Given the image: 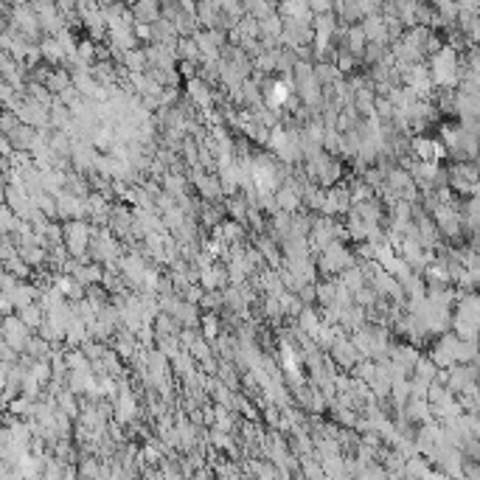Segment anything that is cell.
Wrapping results in <instances>:
<instances>
[{
    "instance_id": "obj_11",
    "label": "cell",
    "mask_w": 480,
    "mask_h": 480,
    "mask_svg": "<svg viewBox=\"0 0 480 480\" xmlns=\"http://www.w3.org/2000/svg\"><path fill=\"white\" fill-rule=\"evenodd\" d=\"M362 29L368 34V43H382V45H390V34H388V20L382 12H368L362 17Z\"/></svg>"
},
{
    "instance_id": "obj_33",
    "label": "cell",
    "mask_w": 480,
    "mask_h": 480,
    "mask_svg": "<svg viewBox=\"0 0 480 480\" xmlns=\"http://www.w3.org/2000/svg\"><path fill=\"white\" fill-rule=\"evenodd\" d=\"M278 301H281V309H284V318H298L301 312H304V301H301V295L298 292H290V290H284L281 295H278Z\"/></svg>"
},
{
    "instance_id": "obj_26",
    "label": "cell",
    "mask_w": 480,
    "mask_h": 480,
    "mask_svg": "<svg viewBox=\"0 0 480 480\" xmlns=\"http://www.w3.org/2000/svg\"><path fill=\"white\" fill-rule=\"evenodd\" d=\"M197 365H199V362L194 360V354H191L188 348H183V351H180V354L171 360V371H174V376H177L180 382H183L185 376H191V374L197 371Z\"/></svg>"
},
{
    "instance_id": "obj_15",
    "label": "cell",
    "mask_w": 480,
    "mask_h": 480,
    "mask_svg": "<svg viewBox=\"0 0 480 480\" xmlns=\"http://www.w3.org/2000/svg\"><path fill=\"white\" fill-rule=\"evenodd\" d=\"M152 43H160V45H171V48H177V43H180V31H177L174 20L160 17V20L152 26Z\"/></svg>"
},
{
    "instance_id": "obj_8",
    "label": "cell",
    "mask_w": 480,
    "mask_h": 480,
    "mask_svg": "<svg viewBox=\"0 0 480 480\" xmlns=\"http://www.w3.org/2000/svg\"><path fill=\"white\" fill-rule=\"evenodd\" d=\"M185 96L205 113L216 104V87H211L202 76H194V79H185Z\"/></svg>"
},
{
    "instance_id": "obj_16",
    "label": "cell",
    "mask_w": 480,
    "mask_h": 480,
    "mask_svg": "<svg viewBox=\"0 0 480 480\" xmlns=\"http://www.w3.org/2000/svg\"><path fill=\"white\" fill-rule=\"evenodd\" d=\"M278 12H281V17H292V20H306V23L315 20V12L309 6V0H281Z\"/></svg>"
},
{
    "instance_id": "obj_24",
    "label": "cell",
    "mask_w": 480,
    "mask_h": 480,
    "mask_svg": "<svg viewBox=\"0 0 480 480\" xmlns=\"http://www.w3.org/2000/svg\"><path fill=\"white\" fill-rule=\"evenodd\" d=\"M295 320H298V326H301L306 334H312V337H318V332L323 329V318H320V309H315V304L304 306V312H301Z\"/></svg>"
},
{
    "instance_id": "obj_12",
    "label": "cell",
    "mask_w": 480,
    "mask_h": 480,
    "mask_svg": "<svg viewBox=\"0 0 480 480\" xmlns=\"http://www.w3.org/2000/svg\"><path fill=\"white\" fill-rule=\"evenodd\" d=\"M132 222H135V208L115 202V205H113V211H110V225H107V227H110L115 236L127 239V236H129V230H132Z\"/></svg>"
},
{
    "instance_id": "obj_40",
    "label": "cell",
    "mask_w": 480,
    "mask_h": 480,
    "mask_svg": "<svg viewBox=\"0 0 480 480\" xmlns=\"http://www.w3.org/2000/svg\"><path fill=\"white\" fill-rule=\"evenodd\" d=\"M17 222H20V216L15 213V208H3L0 211V233H12L15 227H17Z\"/></svg>"
},
{
    "instance_id": "obj_20",
    "label": "cell",
    "mask_w": 480,
    "mask_h": 480,
    "mask_svg": "<svg viewBox=\"0 0 480 480\" xmlns=\"http://www.w3.org/2000/svg\"><path fill=\"white\" fill-rule=\"evenodd\" d=\"M343 177H346V166H343V160H340L337 155H332V160L320 169L318 183H320V185H326V188H332V185H337Z\"/></svg>"
},
{
    "instance_id": "obj_5",
    "label": "cell",
    "mask_w": 480,
    "mask_h": 480,
    "mask_svg": "<svg viewBox=\"0 0 480 480\" xmlns=\"http://www.w3.org/2000/svg\"><path fill=\"white\" fill-rule=\"evenodd\" d=\"M315 43V26L306 20H292L284 17V34H281V45L298 48V45H312Z\"/></svg>"
},
{
    "instance_id": "obj_3",
    "label": "cell",
    "mask_w": 480,
    "mask_h": 480,
    "mask_svg": "<svg viewBox=\"0 0 480 480\" xmlns=\"http://www.w3.org/2000/svg\"><path fill=\"white\" fill-rule=\"evenodd\" d=\"M118 270H121V276L127 278V287L135 290V292H141L143 276H146V270H149V262H146L138 250H127V253L121 256V262H118Z\"/></svg>"
},
{
    "instance_id": "obj_17",
    "label": "cell",
    "mask_w": 480,
    "mask_h": 480,
    "mask_svg": "<svg viewBox=\"0 0 480 480\" xmlns=\"http://www.w3.org/2000/svg\"><path fill=\"white\" fill-rule=\"evenodd\" d=\"M334 12H337V17H340L343 26H357V23H362V17L368 15L360 0H343V3L334 6Z\"/></svg>"
},
{
    "instance_id": "obj_34",
    "label": "cell",
    "mask_w": 480,
    "mask_h": 480,
    "mask_svg": "<svg viewBox=\"0 0 480 480\" xmlns=\"http://www.w3.org/2000/svg\"><path fill=\"white\" fill-rule=\"evenodd\" d=\"M438 371H441V365L432 360V357H418V362H416V368H413V376H418V379H424V382H435V376H438Z\"/></svg>"
},
{
    "instance_id": "obj_39",
    "label": "cell",
    "mask_w": 480,
    "mask_h": 480,
    "mask_svg": "<svg viewBox=\"0 0 480 480\" xmlns=\"http://www.w3.org/2000/svg\"><path fill=\"white\" fill-rule=\"evenodd\" d=\"M160 216H163V225H166V227H169V230L174 233V230H177V227H180V225L185 222V216H188V213H185V211H183L180 205H174V208H169V211H163Z\"/></svg>"
},
{
    "instance_id": "obj_46",
    "label": "cell",
    "mask_w": 480,
    "mask_h": 480,
    "mask_svg": "<svg viewBox=\"0 0 480 480\" xmlns=\"http://www.w3.org/2000/svg\"><path fill=\"white\" fill-rule=\"evenodd\" d=\"M135 34H138V40H141V43H146V45L152 43V26L138 23V26H135Z\"/></svg>"
},
{
    "instance_id": "obj_18",
    "label": "cell",
    "mask_w": 480,
    "mask_h": 480,
    "mask_svg": "<svg viewBox=\"0 0 480 480\" xmlns=\"http://www.w3.org/2000/svg\"><path fill=\"white\" fill-rule=\"evenodd\" d=\"M354 211L365 219V222H382L385 219V202L374 194V197H368V199H362V202H354Z\"/></svg>"
},
{
    "instance_id": "obj_42",
    "label": "cell",
    "mask_w": 480,
    "mask_h": 480,
    "mask_svg": "<svg viewBox=\"0 0 480 480\" xmlns=\"http://www.w3.org/2000/svg\"><path fill=\"white\" fill-rule=\"evenodd\" d=\"M199 62H185V59H180V65H177V71H180V76L183 79H194V76H199Z\"/></svg>"
},
{
    "instance_id": "obj_31",
    "label": "cell",
    "mask_w": 480,
    "mask_h": 480,
    "mask_svg": "<svg viewBox=\"0 0 480 480\" xmlns=\"http://www.w3.org/2000/svg\"><path fill=\"white\" fill-rule=\"evenodd\" d=\"M12 143H15V149H29L31 152V146H34V138H37V127H31V124H20L12 135Z\"/></svg>"
},
{
    "instance_id": "obj_4",
    "label": "cell",
    "mask_w": 480,
    "mask_h": 480,
    "mask_svg": "<svg viewBox=\"0 0 480 480\" xmlns=\"http://www.w3.org/2000/svg\"><path fill=\"white\" fill-rule=\"evenodd\" d=\"M31 334H34V332L23 323V318H20L17 312H12V315H6V318H3V329H0V337H3L9 346H15L20 354L29 348Z\"/></svg>"
},
{
    "instance_id": "obj_10",
    "label": "cell",
    "mask_w": 480,
    "mask_h": 480,
    "mask_svg": "<svg viewBox=\"0 0 480 480\" xmlns=\"http://www.w3.org/2000/svg\"><path fill=\"white\" fill-rule=\"evenodd\" d=\"M245 233H248V225H245V222H236V219H230V216H227L222 225L213 227V236L222 239L225 245H248Z\"/></svg>"
},
{
    "instance_id": "obj_38",
    "label": "cell",
    "mask_w": 480,
    "mask_h": 480,
    "mask_svg": "<svg viewBox=\"0 0 480 480\" xmlns=\"http://www.w3.org/2000/svg\"><path fill=\"white\" fill-rule=\"evenodd\" d=\"M348 185H351V197H354V202H362V199H368V197H374L376 191L362 180V177H351L348 180Z\"/></svg>"
},
{
    "instance_id": "obj_30",
    "label": "cell",
    "mask_w": 480,
    "mask_h": 480,
    "mask_svg": "<svg viewBox=\"0 0 480 480\" xmlns=\"http://www.w3.org/2000/svg\"><path fill=\"white\" fill-rule=\"evenodd\" d=\"M34 404H37V399H31V396H26V393H20L17 399H12L9 404H6V410L12 413V416H17V418H31L34 416Z\"/></svg>"
},
{
    "instance_id": "obj_19",
    "label": "cell",
    "mask_w": 480,
    "mask_h": 480,
    "mask_svg": "<svg viewBox=\"0 0 480 480\" xmlns=\"http://www.w3.org/2000/svg\"><path fill=\"white\" fill-rule=\"evenodd\" d=\"M40 51H43V59H45L48 65H54V68L68 65V54H65V48L59 45L57 37H45V40L40 43Z\"/></svg>"
},
{
    "instance_id": "obj_25",
    "label": "cell",
    "mask_w": 480,
    "mask_h": 480,
    "mask_svg": "<svg viewBox=\"0 0 480 480\" xmlns=\"http://www.w3.org/2000/svg\"><path fill=\"white\" fill-rule=\"evenodd\" d=\"M315 73H318V79L323 82V87H332V85H337L340 79H346V73L337 68V62H332V59H320V62H315Z\"/></svg>"
},
{
    "instance_id": "obj_37",
    "label": "cell",
    "mask_w": 480,
    "mask_h": 480,
    "mask_svg": "<svg viewBox=\"0 0 480 480\" xmlns=\"http://www.w3.org/2000/svg\"><path fill=\"white\" fill-rule=\"evenodd\" d=\"M477 354H480V340H463V337H460L458 351H455L458 362H474Z\"/></svg>"
},
{
    "instance_id": "obj_27",
    "label": "cell",
    "mask_w": 480,
    "mask_h": 480,
    "mask_svg": "<svg viewBox=\"0 0 480 480\" xmlns=\"http://www.w3.org/2000/svg\"><path fill=\"white\" fill-rule=\"evenodd\" d=\"M68 87H73V73H71V68H68V65L54 68V73H51V79H48V90H51L54 96H59V93H65Z\"/></svg>"
},
{
    "instance_id": "obj_41",
    "label": "cell",
    "mask_w": 480,
    "mask_h": 480,
    "mask_svg": "<svg viewBox=\"0 0 480 480\" xmlns=\"http://www.w3.org/2000/svg\"><path fill=\"white\" fill-rule=\"evenodd\" d=\"M20 124H23V121H20V115H17L15 110H9V107H6V110H3V118H0V129H3V135H12Z\"/></svg>"
},
{
    "instance_id": "obj_44",
    "label": "cell",
    "mask_w": 480,
    "mask_h": 480,
    "mask_svg": "<svg viewBox=\"0 0 480 480\" xmlns=\"http://www.w3.org/2000/svg\"><path fill=\"white\" fill-rule=\"evenodd\" d=\"M298 295H301V301L309 306V304H315L318 301V284H304L301 290H298Z\"/></svg>"
},
{
    "instance_id": "obj_14",
    "label": "cell",
    "mask_w": 480,
    "mask_h": 480,
    "mask_svg": "<svg viewBox=\"0 0 480 480\" xmlns=\"http://www.w3.org/2000/svg\"><path fill=\"white\" fill-rule=\"evenodd\" d=\"M132 15H135V23L155 26L163 17V3L160 0H138V3H132Z\"/></svg>"
},
{
    "instance_id": "obj_43",
    "label": "cell",
    "mask_w": 480,
    "mask_h": 480,
    "mask_svg": "<svg viewBox=\"0 0 480 480\" xmlns=\"http://www.w3.org/2000/svg\"><path fill=\"white\" fill-rule=\"evenodd\" d=\"M180 101V87H163L160 93V107H174Z\"/></svg>"
},
{
    "instance_id": "obj_45",
    "label": "cell",
    "mask_w": 480,
    "mask_h": 480,
    "mask_svg": "<svg viewBox=\"0 0 480 480\" xmlns=\"http://www.w3.org/2000/svg\"><path fill=\"white\" fill-rule=\"evenodd\" d=\"M309 6L315 15H323V12H334V3L332 0H309Z\"/></svg>"
},
{
    "instance_id": "obj_29",
    "label": "cell",
    "mask_w": 480,
    "mask_h": 480,
    "mask_svg": "<svg viewBox=\"0 0 480 480\" xmlns=\"http://www.w3.org/2000/svg\"><path fill=\"white\" fill-rule=\"evenodd\" d=\"M253 73H264V76H273L278 71V48H267L264 54H259L253 59Z\"/></svg>"
},
{
    "instance_id": "obj_22",
    "label": "cell",
    "mask_w": 480,
    "mask_h": 480,
    "mask_svg": "<svg viewBox=\"0 0 480 480\" xmlns=\"http://www.w3.org/2000/svg\"><path fill=\"white\" fill-rule=\"evenodd\" d=\"M73 73V87L85 96V99H96V93H99V79L93 76V71H71Z\"/></svg>"
},
{
    "instance_id": "obj_7",
    "label": "cell",
    "mask_w": 480,
    "mask_h": 480,
    "mask_svg": "<svg viewBox=\"0 0 480 480\" xmlns=\"http://www.w3.org/2000/svg\"><path fill=\"white\" fill-rule=\"evenodd\" d=\"M113 402H115V421H121L124 427H129L141 418V404H138V396L132 388H124Z\"/></svg>"
},
{
    "instance_id": "obj_13",
    "label": "cell",
    "mask_w": 480,
    "mask_h": 480,
    "mask_svg": "<svg viewBox=\"0 0 480 480\" xmlns=\"http://www.w3.org/2000/svg\"><path fill=\"white\" fill-rule=\"evenodd\" d=\"M388 357H390L393 362L404 365L407 371H413V368H416V362H418V357H421V351H418V346H416V343L404 340V343H393V346H390V351H388Z\"/></svg>"
},
{
    "instance_id": "obj_35",
    "label": "cell",
    "mask_w": 480,
    "mask_h": 480,
    "mask_svg": "<svg viewBox=\"0 0 480 480\" xmlns=\"http://www.w3.org/2000/svg\"><path fill=\"white\" fill-rule=\"evenodd\" d=\"M199 306H202V312H222L225 309V290H205Z\"/></svg>"
},
{
    "instance_id": "obj_2",
    "label": "cell",
    "mask_w": 480,
    "mask_h": 480,
    "mask_svg": "<svg viewBox=\"0 0 480 480\" xmlns=\"http://www.w3.org/2000/svg\"><path fill=\"white\" fill-rule=\"evenodd\" d=\"M57 219L59 222H71V219H90V208H87V197H76L73 191H59L57 194Z\"/></svg>"
},
{
    "instance_id": "obj_36",
    "label": "cell",
    "mask_w": 480,
    "mask_h": 480,
    "mask_svg": "<svg viewBox=\"0 0 480 480\" xmlns=\"http://www.w3.org/2000/svg\"><path fill=\"white\" fill-rule=\"evenodd\" d=\"M334 301H337V276L332 281H318V304L329 306Z\"/></svg>"
},
{
    "instance_id": "obj_47",
    "label": "cell",
    "mask_w": 480,
    "mask_h": 480,
    "mask_svg": "<svg viewBox=\"0 0 480 480\" xmlns=\"http://www.w3.org/2000/svg\"><path fill=\"white\" fill-rule=\"evenodd\" d=\"M332 3H334V6H337V3H343V0H332Z\"/></svg>"
},
{
    "instance_id": "obj_21",
    "label": "cell",
    "mask_w": 480,
    "mask_h": 480,
    "mask_svg": "<svg viewBox=\"0 0 480 480\" xmlns=\"http://www.w3.org/2000/svg\"><path fill=\"white\" fill-rule=\"evenodd\" d=\"M227 219V208L222 205V202H202V211H199V222H202V227H216V225H222Z\"/></svg>"
},
{
    "instance_id": "obj_6",
    "label": "cell",
    "mask_w": 480,
    "mask_h": 480,
    "mask_svg": "<svg viewBox=\"0 0 480 480\" xmlns=\"http://www.w3.org/2000/svg\"><path fill=\"white\" fill-rule=\"evenodd\" d=\"M332 360L343 368V371H351L360 360H362V354H360V348H357V343L351 340V334H340L337 340H334V346H332Z\"/></svg>"
},
{
    "instance_id": "obj_1",
    "label": "cell",
    "mask_w": 480,
    "mask_h": 480,
    "mask_svg": "<svg viewBox=\"0 0 480 480\" xmlns=\"http://www.w3.org/2000/svg\"><path fill=\"white\" fill-rule=\"evenodd\" d=\"M351 208H354V197H351V185L346 180H340L337 185L326 188V202H323L320 213H326V216H346Z\"/></svg>"
},
{
    "instance_id": "obj_32",
    "label": "cell",
    "mask_w": 480,
    "mask_h": 480,
    "mask_svg": "<svg viewBox=\"0 0 480 480\" xmlns=\"http://www.w3.org/2000/svg\"><path fill=\"white\" fill-rule=\"evenodd\" d=\"M177 57L185 59V62H199V65H202V51H199V45H197L194 37H180V43H177Z\"/></svg>"
},
{
    "instance_id": "obj_9",
    "label": "cell",
    "mask_w": 480,
    "mask_h": 480,
    "mask_svg": "<svg viewBox=\"0 0 480 480\" xmlns=\"http://www.w3.org/2000/svg\"><path fill=\"white\" fill-rule=\"evenodd\" d=\"M410 152L418 157V160H444L449 152H446V146H444V141H435V138H430V135H416L413 141H410Z\"/></svg>"
},
{
    "instance_id": "obj_23",
    "label": "cell",
    "mask_w": 480,
    "mask_h": 480,
    "mask_svg": "<svg viewBox=\"0 0 480 480\" xmlns=\"http://www.w3.org/2000/svg\"><path fill=\"white\" fill-rule=\"evenodd\" d=\"M17 315L23 318V323L31 329V332H40V326L45 323V318H48V312L43 309V304L40 301H34V304H29V306H20L17 309Z\"/></svg>"
},
{
    "instance_id": "obj_28",
    "label": "cell",
    "mask_w": 480,
    "mask_h": 480,
    "mask_svg": "<svg viewBox=\"0 0 480 480\" xmlns=\"http://www.w3.org/2000/svg\"><path fill=\"white\" fill-rule=\"evenodd\" d=\"M121 65L132 73H143L149 71V57H146V48H132V51H124V59Z\"/></svg>"
}]
</instances>
